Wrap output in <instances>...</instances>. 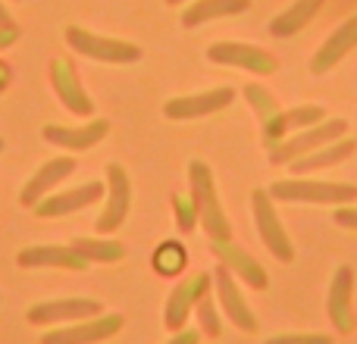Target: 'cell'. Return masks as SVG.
Returning a JSON list of instances; mask_svg holds the SVG:
<instances>
[{"mask_svg": "<svg viewBox=\"0 0 357 344\" xmlns=\"http://www.w3.org/2000/svg\"><path fill=\"white\" fill-rule=\"evenodd\" d=\"M348 301H351V269L342 266L333 279V288H329V320L345 335L354 329V313H351V304Z\"/></svg>", "mask_w": 357, "mask_h": 344, "instance_id": "e0dca14e", "label": "cell"}, {"mask_svg": "<svg viewBox=\"0 0 357 344\" xmlns=\"http://www.w3.org/2000/svg\"><path fill=\"white\" fill-rule=\"evenodd\" d=\"M0 150H3V138H0Z\"/></svg>", "mask_w": 357, "mask_h": 344, "instance_id": "d590c367", "label": "cell"}, {"mask_svg": "<svg viewBox=\"0 0 357 344\" xmlns=\"http://www.w3.org/2000/svg\"><path fill=\"white\" fill-rule=\"evenodd\" d=\"M248 6H251V0H197V3L185 6L182 25L185 29H197V25L210 22V19H222V16L245 13Z\"/></svg>", "mask_w": 357, "mask_h": 344, "instance_id": "d6986e66", "label": "cell"}, {"mask_svg": "<svg viewBox=\"0 0 357 344\" xmlns=\"http://www.w3.org/2000/svg\"><path fill=\"white\" fill-rule=\"evenodd\" d=\"M69 247L88 263H119L126 257V247L116 238H75Z\"/></svg>", "mask_w": 357, "mask_h": 344, "instance_id": "7402d4cb", "label": "cell"}, {"mask_svg": "<svg viewBox=\"0 0 357 344\" xmlns=\"http://www.w3.org/2000/svg\"><path fill=\"white\" fill-rule=\"evenodd\" d=\"M266 344H333V338L329 335H279Z\"/></svg>", "mask_w": 357, "mask_h": 344, "instance_id": "f1b7e54d", "label": "cell"}, {"mask_svg": "<svg viewBox=\"0 0 357 344\" xmlns=\"http://www.w3.org/2000/svg\"><path fill=\"white\" fill-rule=\"evenodd\" d=\"M345 129H348L345 119H335V123L320 125V129H314V132H301L298 138H291V141L279 144V148L270 154V160H273V163H285V160H291L295 154H304L307 148H317V144H323L329 135H339V132H345Z\"/></svg>", "mask_w": 357, "mask_h": 344, "instance_id": "ffe728a7", "label": "cell"}, {"mask_svg": "<svg viewBox=\"0 0 357 344\" xmlns=\"http://www.w3.org/2000/svg\"><path fill=\"white\" fill-rule=\"evenodd\" d=\"M207 60L222 63V66L251 69V72H260V75L276 69V60H273L266 50L251 47V44H235V41H220V44H213V47H207Z\"/></svg>", "mask_w": 357, "mask_h": 344, "instance_id": "9a60e30c", "label": "cell"}, {"mask_svg": "<svg viewBox=\"0 0 357 344\" xmlns=\"http://www.w3.org/2000/svg\"><path fill=\"white\" fill-rule=\"evenodd\" d=\"M335 219H339L342 226H354L357 228V210H342V213H335Z\"/></svg>", "mask_w": 357, "mask_h": 344, "instance_id": "1f68e13d", "label": "cell"}, {"mask_svg": "<svg viewBox=\"0 0 357 344\" xmlns=\"http://www.w3.org/2000/svg\"><path fill=\"white\" fill-rule=\"evenodd\" d=\"M210 288V276L207 272H197V276L178 282L167 297V310H163V322H167L169 332H182L185 322H188V313L195 310V304L207 295Z\"/></svg>", "mask_w": 357, "mask_h": 344, "instance_id": "52a82bcc", "label": "cell"}, {"mask_svg": "<svg viewBox=\"0 0 357 344\" xmlns=\"http://www.w3.org/2000/svg\"><path fill=\"white\" fill-rule=\"evenodd\" d=\"M16 266L19 269H73L82 272L88 269V260L79 257L73 247H60V244H35V247H25V251L16 253Z\"/></svg>", "mask_w": 357, "mask_h": 344, "instance_id": "5bb4252c", "label": "cell"}, {"mask_svg": "<svg viewBox=\"0 0 357 344\" xmlns=\"http://www.w3.org/2000/svg\"><path fill=\"white\" fill-rule=\"evenodd\" d=\"M232 100H235L232 88H213V91L188 94V97H169L167 104H163V116L176 119V123H185V119H201V116H210V113L226 110Z\"/></svg>", "mask_w": 357, "mask_h": 344, "instance_id": "8992f818", "label": "cell"}, {"mask_svg": "<svg viewBox=\"0 0 357 344\" xmlns=\"http://www.w3.org/2000/svg\"><path fill=\"white\" fill-rule=\"evenodd\" d=\"M188 182H191V201L197 207V219L204 222V232L210 235V241H229V219L220 207V197H216V185H213V172L207 163L191 160L188 163Z\"/></svg>", "mask_w": 357, "mask_h": 344, "instance_id": "6da1fadb", "label": "cell"}, {"mask_svg": "<svg viewBox=\"0 0 357 344\" xmlns=\"http://www.w3.org/2000/svg\"><path fill=\"white\" fill-rule=\"evenodd\" d=\"M354 150V144L348 141V144H342V148H335V150H323L320 157H307V160H301V163H295V169H314V166H323V163H333V160H345L348 154Z\"/></svg>", "mask_w": 357, "mask_h": 344, "instance_id": "83f0119b", "label": "cell"}, {"mask_svg": "<svg viewBox=\"0 0 357 344\" xmlns=\"http://www.w3.org/2000/svg\"><path fill=\"white\" fill-rule=\"evenodd\" d=\"M75 166H79V163H75L73 157H54V160H47L44 166H38L35 175L22 185V191H19V203H22V207L41 203L56 185H63L69 175H73Z\"/></svg>", "mask_w": 357, "mask_h": 344, "instance_id": "9c48e42d", "label": "cell"}, {"mask_svg": "<svg viewBox=\"0 0 357 344\" xmlns=\"http://www.w3.org/2000/svg\"><path fill=\"white\" fill-rule=\"evenodd\" d=\"M104 313V304L94 297H56V301L31 304L25 320L31 326H66V322L91 320V316Z\"/></svg>", "mask_w": 357, "mask_h": 344, "instance_id": "3957f363", "label": "cell"}, {"mask_svg": "<svg viewBox=\"0 0 357 344\" xmlns=\"http://www.w3.org/2000/svg\"><path fill=\"white\" fill-rule=\"evenodd\" d=\"M273 197L282 201H310V203H342V201H354L357 188L351 185H326V182H276L273 185Z\"/></svg>", "mask_w": 357, "mask_h": 344, "instance_id": "7c38bea8", "label": "cell"}, {"mask_svg": "<svg viewBox=\"0 0 357 344\" xmlns=\"http://www.w3.org/2000/svg\"><path fill=\"white\" fill-rule=\"evenodd\" d=\"M129 210H132L129 172L119 166V163H110V166H107V203L98 213L94 228H98V232H116V228H123V222L129 219Z\"/></svg>", "mask_w": 357, "mask_h": 344, "instance_id": "5b68a950", "label": "cell"}, {"mask_svg": "<svg viewBox=\"0 0 357 344\" xmlns=\"http://www.w3.org/2000/svg\"><path fill=\"white\" fill-rule=\"evenodd\" d=\"M173 213H176L178 228H182V232H191V226L197 222V207H195V201H191V197L176 194V197H173Z\"/></svg>", "mask_w": 357, "mask_h": 344, "instance_id": "4316f807", "label": "cell"}, {"mask_svg": "<svg viewBox=\"0 0 357 344\" xmlns=\"http://www.w3.org/2000/svg\"><path fill=\"white\" fill-rule=\"evenodd\" d=\"M154 269L160 276H176V272L185 269V247L176 244V241H163L154 253Z\"/></svg>", "mask_w": 357, "mask_h": 344, "instance_id": "cb8c5ba5", "label": "cell"}, {"mask_svg": "<svg viewBox=\"0 0 357 344\" xmlns=\"http://www.w3.org/2000/svg\"><path fill=\"white\" fill-rule=\"evenodd\" d=\"M63 41L75 50V54L88 56V60L98 63H113V66H132V63L142 60V47L123 38H104L94 35V31L82 29V25H66L63 29Z\"/></svg>", "mask_w": 357, "mask_h": 344, "instance_id": "7a4b0ae2", "label": "cell"}, {"mask_svg": "<svg viewBox=\"0 0 357 344\" xmlns=\"http://www.w3.org/2000/svg\"><path fill=\"white\" fill-rule=\"evenodd\" d=\"M251 203H254V219H257V228H260V238H264V244L270 247L276 260H285V263H289V260L295 257V251H291L289 235H285L282 222H279L276 210H273L270 194H266V191H254Z\"/></svg>", "mask_w": 357, "mask_h": 344, "instance_id": "30bf717a", "label": "cell"}, {"mask_svg": "<svg viewBox=\"0 0 357 344\" xmlns=\"http://www.w3.org/2000/svg\"><path fill=\"white\" fill-rule=\"evenodd\" d=\"M13 22V16H10V10H6L3 3H0V25H10Z\"/></svg>", "mask_w": 357, "mask_h": 344, "instance_id": "836d02e7", "label": "cell"}, {"mask_svg": "<svg viewBox=\"0 0 357 344\" xmlns=\"http://www.w3.org/2000/svg\"><path fill=\"white\" fill-rule=\"evenodd\" d=\"M245 94H248V100H254V110H257L260 116H264V125H270L273 119L279 116V113H276V104H273V97H270V94L264 91V88L251 85V88H248Z\"/></svg>", "mask_w": 357, "mask_h": 344, "instance_id": "484cf974", "label": "cell"}, {"mask_svg": "<svg viewBox=\"0 0 357 344\" xmlns=\"http://www.w3.org/2000/svg\"><path fill=\"white\" fill-rule=\"evenodd\" d=\"M213 251H216V257H220V263L229 266L238 279H245L251 288H266V272L260 269L245 251H238V247L229 244V241H213Z\"/></svg>", "mask_w": 357, "mask_h": 344, "instance_id": "ac0fdd59", "label": "cell"}, {"mask_svg": "<svg viewBox=\"0 0 357 344\" xmlns=\"http://www.w3.org/2000/svg\"><path fill=\"white\" fill-rule=\"evenodd\" d=\"M354 44H357V16L348 19L342 29H335V35L320 47V54H317V60H314V72H323V69H329L333 63H339Z\"/></svg>", "mask_w": 357, "mask_h": 344, "instance_id": "44dd1931", "label": "cell"}, {"mask_svg": "<svg viewBox=\"0 0 357 344\" xmlns=\"http://www.w3.org/2000/svg\"><path fill=\"white\" fill-rule=\"evenodd\" d=\"M104 197V185L100 182H85V185H75V188L63 191V194H47L41 203H35V216L38 219H56V216H69V213H79V210L91 207Z\"/></svg>", "mask_w": 357, "mask_h": 344, "instance_id": "ba28073f", "label": "cell"}, {"mask_svg": "<svg viewBox=\"0 0 357 344\" xmlns=\"http://www.w3.org/2000/svg\"><path fill=\"white\" fill-rule=\"evenodd\" d=\"M50 81H54V91H56V97H60V104L66 107L73 116H91L94 113L91 97H88V91L82 88L79 75H75L69 60L56 56V60L50 63Z\"/></svg>", "mask_w": 357, "mask_h": 344, "instance_id": "8fae6325", "label": "cell"}, {"mask_svg": "<svg viewBox=\"0 0 357 344\" xmlns=\"http://www.w3.org/2000/svg\"><path fill=\"white\" fill-rule=\"evenodd\" d=\"M213 282H216V291H220L222 313L235 322V329H241V332H257V316L251 313V307H248L245 297H241L238 285H235V279H232V269L220 263L213 272Z\"/></svg>", "mask_w": 357, "mask_h": 344, "instance_id": "2e32d148", "label": "cell"}, {"mask_svg": "<svg viewBox=\"0 0 357 344\" xmlns=\"http://www.w3.org/2000/svg\"><path fill=\"white\" fill-rule=\"evenodd\" d=\"M167 3H169V6H173V3H185V0H167Z\"/></svg>", "mask_w": 357, "mask_h": 344, "instance_id": "e575fe53", "label": "cell"}, {"mask_svg": "<svg viewBox=\"0 0 357 344\" xmlns=\"http://www.w3.org/2000/svg\"><path fill=\"white\" fill-rule=\"evenodd\" d=\"M6 85H10V66H6V63L0 60V91H3Z\"/></svg>", "mask_w": 357, "mask_h": 344, "instance_id": "d6a6232c", "label": "cell"}, {"mask_svg": "<svg viewBox=\"0 0 357 344\" xmlns=\"http://www.w3.org/2000/svg\"><path fill=\"white\" fill-rule=\"evenodd\" d=\"M107 132H110L107 119H91L85 125H44L41 138L47 144H56V148H66L73 154H79V150H91L98 141H104Z\"/></svg>", "mask_w": 357, "mask_h": 344, "instance_id": "4fadbf2b", "label": "cell"}, {"mask_svg": "<svg viewBox=\"0 0 357 344\" xmlns=\"http://www.w3.org/2000/svg\"><path fill=\"white\" fill-rule=\"evenodd\" d=\"M123 329V316L119 313H100L91 320L66 322L63 329H47L38 344H98L107 341Z\"/></svg>", "mask_w": 357, "mask_h": 344, "instance_id": "277c9868", "label": "cell"}, {"mask_svg": "<svg viewBox=\"0 0 357 344\" xmlns=\"http://www.w3.org/2000/svg\"><path fill=\"white\" fill-rule=\"evenodd\" d=\"M201 341V332L197 329H182V332H173V338L167 344H197Z\"/></svg>", "mask_w": 357, "mask_h": 344, "instance_id": "4dcf8cb0", "label": "cell"}, {"mask_svg": "<svg viewBox=\"0 0 357 344\" xmlns=\"http://www.w3.org/2000/svg\"><path fill=\"white\" fill-rule=\"evenodd\" d=\"M320 6H323V0H295V6H289L282 16L273 19V22H270V31H273L276 38L295 35V31H301L304 25H307V19L314 16Z\"/></svg>", "mask_w": 357, "mask_h": 344, "instance_id": "603a6c76", "label": "cell"}, {"mask_svg": "<svg viewBox=\"0 0 357 344\" xmlns=\"http://www.w3.org/2000/svg\"><path fill=\"white\" fill-rule=\"evenodd\" d=\"M197 310V322H201V329L210 335V338H216L220 335V316H216V304L210 301V295H204L201 301L195 304Z\"/></svg>", "mask_w": 357, "mask_h": 344, "instance_id": "d4e9b609", "label": "cell"}, {"mask_svg": "<svg viewBox=\"0 0 357 344\" xmlns=\"http://www.w3.org/2000/svg\"><path fill=\"white\" fill-rule=\"evenodd\" d=\"M19 41V29H16V22H10V25H0V50H6V47H13V44Z\"/></svg>", "mask_w": 357, "mask_h": 344, "instance_id": "f546056e", "label": "cell"}]
</instances>
